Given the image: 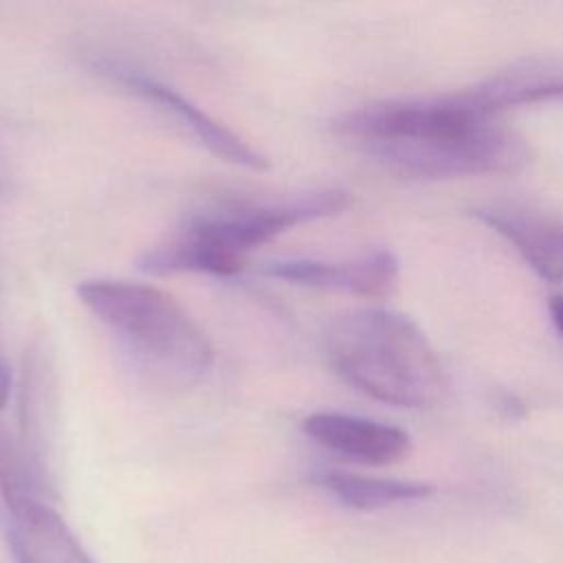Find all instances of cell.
Listing matches in <instances>:
<instances>
[{"instance_id": "1", "label": "cell", "mask_w": 563, "mask_h": 563, "mask_svg": "<svg viewBox=\"0 0 563 563\" xmlns=\"http://www.w3.org/2000/svg\"><path fill=\"white\" fill-rule=\"evenodd\" d=\"M336 134L383 169L413 180H453L517 172L526 139L464 92L387 99L345 112Z\"/></svg>"}, {"instance_id": "2", "label": "cell", "mask_w": 563, "mask_h": 563, "mask_svg": "<svg viewBox=\"0 0 563 563\" xmlns=\"http://www.w3.org/2000/svg\"><path fill=\"white\" fill-rule=\"evenodd\" d=\"M330 367L356 391L405 409L438 405L446 372L413 319L391 308H358L336 314L323 330Z\"/></svg>"}, {"instance_id": "3", "label": "cell", "mask_w": 563, "mask_h": 563, "mask_svg": "<svg viewBox=\"0 0 563 563\" xmlns=\"http://www.w3.org/2000/svg\"><path fill=\"white\" fill-rule=\"evenodd\" d=\"M350 205L339 187L317 189L279 202L229 205L191 216L172 238L147 249L139 268L150 275L207 273L231 277L246 266L249 251L286 233L288 229L330 218Z\"/></svg>"}, {"instance_id": "4", "label": "cell", "mask_w": 563, "mask_h": 563, "mask_svg": "<svg viewBox=\"0 0 563 563\" xmlns=\"http://www.w3.org/2000/svg\"><path fill=\"white\" fill-rule=\"evenodd\" d=\"M77 297L150 369L196 380L211 367L209 336L169 292L128 279H88Z\"/></svg>"}, {"instance_id": "5", "label": "cell", "mask_w": 563, "mask_h": 563, "mask_svg": "<svg viewBox=\"0 0 563 563\" xmlns=\"http://www.w3.org/2000/svg\"><path fill=\"white\" fill-rule=\"evenodd\" d=\"M103 70L112 79H117L121 86H125L130 92L141 97L143 101H150L163 112H169L213 156L253 172L268 169V161L264 154H260L242 136H238L227 125L216 121L211 114H207L202 108H198L194 101H189L185 95H180L172 86L132 68L106 64Z\"/></svg>"}, {"instance_id": "6", "label": "cell", "mask_w": 563, "mask_h": 563, "mask_svg": "<svg viewBox=\"0 0 563 563\" xmlns=\"http://www.w3.org/2000/svg\"><path fill=\"white\" fill-rule=\"evenodd\" d=\"M398 273V257L389 249H372L345 262L292 257L266 266V275L297 286L350 292L367 299L389 295L396 288Z\"/></svg>"}, {"instance_id": "7", "label": "cell", "mask_w": 563, "mask_h": 563, "mask_svg": "<svg viewBox=\"0 0 563 563\" xmlns=\"http://www.w3.org/2000/svg\"><path fill=\"white\" fill-rule=\"evenodd\" d=\"M301 427L328 451L369 466L400 462L411 451V438L405 429L365 416L317 411L306 416Z\"/></svg>"}, {"instance_id": "8", "label": "cell", "mask_w": 563, "mask_h": 563, "mask_svg": "<svg viewBox=\"0 0 563 563\" xmlns=\"http://www.w3.org/2000/svg\"><path fill=\"white\" fill-rule=\"evenodd\" d=\"M462 92L475 108L497 117L510 108L563 101V55L517 59Z\"/></svg>"}, {"instance_id": "9", "label": "cell", "mask_w": 563, "mask_h": 563, "mask_svg": "<svg viewBox=\"0 0 563 563\" xmlns=\"http://www.w3.org/2000/svg\"><path fill=\"white\" fill-rule=\"evenodd\" d=\"M475 216L499 233L545 282H563V218L523 207H486Z\"/></svg>"}, {"instance_id": "10", "label": "cell", "mask_w": 563, "mask_h": 563, "mask_svg": "<svg viewBox=\"0 0 563 563\" xmlns=\"http://www.w3.org/2000/svg\"><path fill=\"white\" fill-rule=\"evenodd\" d=\"M9 545L18 563H95L53 504L7 512Z\"/></svg>"}, {"instance_id": "11", "label": "cell", "mask_w": 563, "mask_h": 563, "mask_svg": "<svg viewBox=\"0 0 563 563\" xmlns=\"http://www.w3.org/2000/svg\"><path fill=\"white\" fill-rule=\"evenodd\" d=\"M317 484L330 490L341 504L356 510H378L400 501L424 499L433 493L429 484L369 477L345 471H323L317 475Z\"/></svg>"}, {"instance_id": "12", "label": "cell", "mask_w": 563, "mask_h": 563, "mask_svg": "<svg viewBox=\"0 0 563 563\" xmlns=\"http://www.w3.org/2000/svg\"><path fill=\"white\" fill-rule=\"evenodd\" d=\"M548 310H550V319H552L559 336L563 339V295H554L548 303Z\"/></svg>"}, {"instance_id": "13", "label": "cell", "mask_w": 563, "mask_h": 563, "mask_svg": "<svg viewBox=\"0 0 563 563\" xmlns=\"http://www.w3.org/2000/svg\"><path fill=\"white\" fill-rule=\"evenodd\" d=\"M9 389H11V374H9V367L4 363V356L0 352V409L7 405L9 400Z\"/></svg>"}]
</instances>
